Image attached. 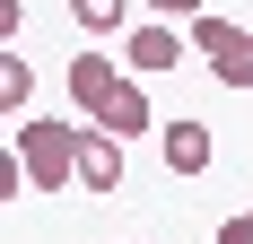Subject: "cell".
Instances as JSON below:
<instances>
[{
    "label": "cell",
    "mask_w": 253,
    "mask_h": 244,
    "mask_svg": "<svg viewBox=\"0 0 253 244\" xmlns=\"http://www.w3.org/2000/svg\"><path fill=\"white\" fill-rule=\"evenodd\" d=\"M18 166H26V192H79V122H52V114H18Z\"/></svg>",
    "instance_id": "1"
},
{
    "label": "cell",
    "mask_w": 253,
    "mask_h": 244,
    "mask_svg": "<svg viewBox=\"0 0 253 244\" xmlns=\"http://www.w3.org/2000/svg\"><path fill=\"white\" fill-rule=\"evenodd\" d=\"M192 52H210V79H218V87H253V26L192 18Z\"/></svg>",
    "instance_id": "2"
},
{
    "label": "cell",
    "mask_w": 253,
    "mask_h": 244,
    "mask_svg": "<svg viewBox=\"0 0 253 244\" xmlns=\"http://www.w3.org/2000/svg\"><path fill=\"white\" fill-rule=\"evenodd\" d=\"M123 61H131V79H157V70H175V61H183V35H175V18H149V26H131V35H123Z\"/></svg>",
    "instance_id": "3"
},
{
    "label": "cell",
    "mask_w": 253,
    "mask_h": 244,
    "mask_svg": "<svg viewBox=\"0 0 253 244\" xmlns=\"http://www.w3.org/2000/svg\"><path fill=\"white\" fill-rule=\"evenodd\" d=\"M123 79H131V70H114L105 52H70V105H79L87 122H105V105H114Z\"/></svg>",
    "instance_id": "4"
},
{
    "label": "cell",
    "mask_w": 253,
    "mask_h": 244,
    "mask_svg": "<svg viewBox=\"0 0 253 244\" xmlns=\"http://www.w3.org/2000/svg\"><path fill=\"white\" fill-rule=\"evenodd\" d=\"M157 148H166V174H210V122H192V114H175V122H157Z\"/></svg>",
    "instance_id": "5"
},
{
    "label": "cell",
    "mask_w": 253,
    "mask_h": 244,
    "mask_svg": "<svg viewBox=\"0 0 253 244\" xmlns=\"http://www.w3.org/2000/svg\"><path fill=\"white\" fill-rule=\"evenodd\" d=\"M79 192H123V140L114 131H79Z\"/></svg>",
    "instance_id": "6"
},
{
    "label": "cell",
    "mask_w": 253,
    "mask_h": 244,
    "mask_svg": "<svg viewBox=\"0 0 253 244\" xmlns=\"http://www.w3.org/2000/svg\"><path fill=\"white\" fill-rule=\"evenodd\" d=\"M105 131H114V140H140V131H157V105H149V87H140V79H123V87H114V105H105Z\"/></svg>",
    "instance_id": "7"
},
{
    "label": "cell",
    "mask_w": 253,
    "mask_h": 244,
    "mask_svg": "<svg viewBox=\"0 0 253 244\" xmlns=\"http://www.w3.org/2000/svg\"><path fill=\"white\" fill-rule=\"evenodd\" d=\"M26 96H35V70H26V52H0V114L18 122Z\"/></svg>",
    "instance_id": "8"
},
{
    "label": "cell",
    "mask_w": 253,
    "mask_h": 244,
    "mask_svg": "<svg viewBox=\"0 0 253 244\" xmlns=\"http://www.w3.org/2000/svg\"><path fill=\"white\" fill-rule=\"evenodd\" d=\"M70 18L87 26V35H123V26H131V0H70Z\"/></svg>",
    "instance_id": "9"
},
{
    "label": "cell",
    "mask_w": 253,
    "mask_h": 244,
    "mask_svg": "<svg viewBox=\"0 0 253 244\" xmlns=\"http://www.w3.org/2000/svg\"><path fill=\"white\" fill-rule=\"evenodd\" d=\"M149 18H183V26H192V18H210V9H201V0H149Z\"/></svg>",
    "instance_id": "10"
},
{
    "label": "cell",
    "mask_w": 253,
    "mask_h": 244,
    "mask_svg": "<svg viewBox=\"0 0 253 244\" xmlns=\"http://www.w3.org/2000/svg\"><path fill=\"white\" fill-rule=\"evenodd\" d=\"M218 244H253V209H236V218L218 227Z\"/></svg>",
    "instance_id": "11"
}]
</instances>
